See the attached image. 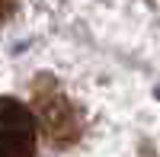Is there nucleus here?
Segmentation results:
<instances>
[{
  "mask_svg": "<svg viewBox=\"0 0 160 157\" xmlns=\"http://www.w3.org/2000/svg\"><path fill=\"white\" fill-rule=\"evenodd\" d=\"M16 3H19V0H0V26L16 13Z\"/></svg>",
  "mask_w": 160,
  "mask_h": 157,
  "instance_id": "7ed1b4c3",
  "label": "nucleus"
},
{
  "mask_svg": "<svg viewBox=\"0 0 160 157\" xmlns=\"http://www.w3.org/2000/svg\"><path fill=\"white\" fill-rule=\"evenodd\" d=\"M32 119H35V128L45 135L48 144L55 148H68L80 138V112L77 106L64 96V90L58 87L55 77L42 74L38 80L32 84Z\"/></svg>",
  "mask_w": 160,
  "mask_h": 157,
  "instance_id": "f257e3e1",
  "label": "nucleus"
},
{
  "mask_svg": "<svg viewBox=\"0 0 160 157\" xmlns=\"http://www.w3.org/2000/svg\"><path fill=\"white\" fill-rule=\"evenodd\" d=\"M35 132L32 112L16 99L0 96V157H32Z\"/></svg>",
  "mask_w": 160,
  "mask_h": 157,
  "instance_id": "f03ea898",
  "label": "nucleus"
}]
</instances>
